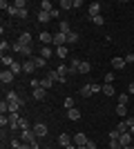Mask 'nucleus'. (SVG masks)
<instances>
[{
    "instance_id": "1",
    "label": "nucleus",
    "mask_w": 134,
    "mask_h": 149,
    "mask_svg": "<svg viewBox=\"0 0 134 149\" xmlns=\"http://www.w3.org/2000/svg\"><path fill=\"white\" fill-rule=\"evenodd\" d=\"M103 87H98V85H83V87H81V96H83V98H89V96H94L96 91H101Z\"/></svg>"
},
{
    "instance_id": "2",
    "label": "nucleus",
    "mask_w": 134,
    "mask_h": 149,
    "mask_svg": "<svg viewBox=\"0 0 134 149\" xmlns=\"http://www.w3.org/2000/svg\"><path fill=\"white\" fill-rule=\"evenodd\" d=\"M5 100L9 102V105L18 102V105H22V107H25V100H22V96H20L18 91H7V93H5Z\"/></svg>"
},
{
    "instance_id": "3",
    "label": "nucleus",
    "mask_w": 134,
    "mask_h": 149,
    "mask_svg": "<svg viewBox=\"0 0 134 149\" xmlns=\"http://www.w3.org/2000/svg\"><path fill=\"white\" fill-rule=\"evenodd\" d=\"M13 78H16V74H13L11 69H2V71H0V80H2V85L13 82Z\"/></svg>"
},
{
    "instance_id": "4",
    "label": "nucleus",
    "mask_w": 134,
    "mask_h": 149,
    "mask_svg": "<svg viewBox=\"0 0 134 149\" xmlns=\"http://www.w3.org/2000/svg\"><path fill=\"white\" fill-rule=\"evenodd\" d=\"M72 143H74V136H72V134H60V136H58V145H60V147H69Z\"/></svg>"
},
{
    "instance_id": "5",
    "label": "nucleus",
    "mask_w": 134,
    "mask_h": 149,
    "mask_svg": "<svg viewBox=\"0 0 134 149\" xmlns=\"http://www.w3.org/2000/svg\"><path fill=\"white\" fill-rule=\"evenodd\" d=\"M34 140H36V131H34V129H22V143L32 145Z\"/></svg>"
},
{
    "instance_id": "6",
    "label": "nucleus",
    "mask_w": 134,
    "mask_h": 149,
    "mask_svg": "<svg viewBox=\"0 0 134 149\" xmlns=\"http://www.w3.org/2000/svg\"><path fill=\"white\" fill-rule=\"evenodd\" d=\"M54 45H56V47H65V45H67V36L60 33V31H56V33H54Z\"/></svg>"
},
{
    "instance_id": "7",
    "label": "nucleus",
    "mask_w": 134,
    "mask_h": 149,
    "mask_svg": "<svg viewBox=\"0 0 134 149\" xmlns=\"http://www.w3.org/2000/svg\"><path fill=\"white\" fill-rule=\"evenodd\" d=\"M32 129L36 131V138H45V136H47V125H43V123H38V125H34Z\"/></svg>"
},
{
    "instance_id": "8",
    "label": "nucleus",
    "mask_w": 134,
    "mask_h": 149,
    "mask_svg": "<svg viewBox=\"0 0 134 149\" xmlns=\"http://www.w3.org/2000/svg\"><path fill=\"white\" fill-rule=\"evenodd\" d=\"M87 140H89V138L85 136V134H81V131H78V134H74V145H78V147H85V145H87Z\"/></svg>"
},
{
    "instance_id": "9",
    "label": "nucleus",
    "mask_w": 134,
    "mask_h": 149,
    "mask_svg": "<svg viewBox=\"0 0 134 149\" xmlns=\"http://www.w3.org/2000/svg\"><path fill=\"white\" fill-rule=\"evenodd\" d=\"M22 71H25V74H34V71H36V65H34L32 58H29V60H22Z\"/></svg>"
},
{
    "instance_id": "10",
    "label": "nucleus",
    "mask_w": 134,
    "mask_h": 149,
    "mask_svg": "<svg viewBox=\"0 0 134 149\" xmlns=\"http://www.w3.org/2000/svg\"><path fill=\"white\" fill-rule=\"evenodd\" d=\"M101 16V2H92L89 5V18H96Z\"/></svg>"
},
{
    "instance_id": "11",
    "label": "nucleus",
    "mask_w": 134,
    "mask_h": 149,
    "mask_svg": "<svg viewBox=\"0 0 134 149\" xmlns=\"http://www.w3.org/2000/svg\"><path fill=\"white\" fill-rule=\"evenodd\" d=\"M40 42H43V47H49V42H54V33L43 31V33H40Z\"/></svg>"
},
{
    "instance_id": "12",
    "label": "nucleus",
    "mask_w": 134,
    "mask_h": 149,
    "mask_svg": "<svg viewBox=\"0 0 134 149\" xmlns=\"http://www.w3.org/2000/svg\"><path fill=\"white\" fill-rule=\"evenodd\" d=\"M119 143H121L123 147H130V145H132V134H130V131L121 134V138H119Z\"/></svg>"
},
{
    "instance_id": "13",
    "label": "nucleus",
    "mask_w": 134,
    "mask_h": 149,
    "mask_svg": "<svg viewBox=\"0 0 134 149\" xmlns=\"http://www.w3.org/2000/svg\"><path fill=\"white\" fill-rule=\"evenodd\" d=\"M125 65H128V62H125V58H121V56L112 58V69H123Z\"/></svg>"
},
{
    "instance_id": "14",
    "label": "nucleus",
    "mask_w": 134,
    "mask_h": 149,
    "mask_svg": "<svg viewBox=\"0 0 134 149\" xmlns=\"http://www.w3.org/2000/svg\"><path fill=\"white\" fill-rule=\"evenodd\" d=\"M58 31H60V33H65V36H67V33H72L69 22H67V20H60V22H58Z\"/></svg>"
},
{
    "instance_id": "15",
    "label": "nucleus",
    "mask_w": 134,
    "mask_h": 149,
    "mask_svg": "<svg viewBox=\"0 0 134 149\" xmlns=\"http://www.w3.org/2000/svg\"><path fill=\"white\" fill-rule=\"evenodd\" d=\"M47 78H49L51 82H65V80H67V78H60V76H58L56 69H54V71H49V74H47Z\"/></svg>"
},
{
    "instance_id": "16",
    "label": "nucleus",
    "mask_w": 134,
    "mask_h": 149,
    "mask_svg": "<svg viewBox=\"0 0 134 149\" xmlns=\"http://www.w3.org/2000/svg\"><path fill=\"white\" fill-rule=\"evenodd\" d=\"M20 42L27 45V47H32V33H29V31H22V33H20Z\"/></svg>"
},
{
    "instance_id": "17",
    "label": "nucleus",
    "mask_w": 134,
    "mask_h": 149,
    "mask_svg": "<svg viewBox=\"0 0 134 149\" xmlns=\"http://www.w3.org/2000/svg\"><path fill=\"white\" fill-rule=\"evenodd\" d=\"M54 9H56V7L51 5L49 0H43V2H40V11H47V13H51Z\"/></svg>"
},
{
    "instance_id": "18",
    "label": "nucleus",
    "mask_w": 134,
    "mask_h": 149,
    "mask_svg": "<svg viewBox=\"0 0 134 149\" xmlns=\"http://www.w3.org/2000/svg\"><path fill=\"white\" fill-rule=\"evenodd\" d=\"M45 93H47V89H43V87H36L32 96H34L36 100H43V98H45Z\"/></svg>"
},
{
    "instance_id": "19",
    "label": "nucleus",
    "mask_w": 134,
    "mask_h": 149,
    "mask_svg": "<svg viewBox=\"0 0 134 149\" xmlns=\"http://www.w3.org/2000/svg\"><path fill=\"white\" fill-rule=\"evenodd\" d=\"M40 56H43L45 60H47V58H51V56H54V49H51V47H40Z\"/></svg>"
},
{
    "instance_id": "20",
    "label": "nucleus",
    "mask_w": 134,
    "mask_h": 149,
    "mask_svg": "<svg viewBox=\"0 0 134 149\" xmlns=\"http://www.w3.org/2000/svg\"><path fill=\"white\" fill-rule=\"evenodd\" d=\"M67 118L69 120H78L81 118V111H78L76 107H74V109H67Z\"/></svg>"
},
{
    "instance_id": "21",
    "label": "nucleus",
    "mask_w": 134,
    "mask_h": 149,
    "mask_svg": "<svg viewBox=\"0 0 134 149\" xmlns=\"http://www.w3.org/2000/svg\"><path fill=\"white\" fill-rule=\"evenodd\" d=\"M32 60H34V65H36V69H43L45 65H47V60H45L43 56H36V58H32Z\"/></svg>"
},
{
    "instance_id": "22",
    "label": "nucleus",
    "mask_w": 134,
    "mask_h": 149,
    "mask_svg": "<svg viewBox=\"0 0 134 149\" xmlns=\"http://www.w3.org/2000/svg\"><path fill=\"white\" fill-rule=\"evenodd\" d=\"M58 9H74V0H60V5H58Z\"/></svg>"
},
{
    "instance_id": "23",
    "label": "nucleus",
    "mask_w": 134,
    "mask_h": 149,
    "mask_svg": "<svg viewBox=\"0 0 134 149\" xmlns=\"http://www.w3.org/2000/svg\"><path fill=\"white\" fill-rule=\"evenodd\" d=\"M89 69H92V65L85 60H81V67H78V74H89Z\"/></svg>"
},
{
    "instance_id": "24",
    "label": "nucleus",
    "mask_w": 134,
    "mask_h": 149,
    "mask_svg": "<svg viewBox=\"0 0 134 149\" xmlns=\"http://www.w3.org/2000/svg\"><path fill=\"white\" fill-rule=\"evenodd\" d=\"M105 96H116V91H114V85H103V89H101Z\"/></svg>"
},
{
    "instance_id": "25",
    "label": "nucleus",
    "mask_w": 134,
    "mask_h": 149,
    "mask_svg": "<svg viewBox=\"0 0 134 149\" xmlns=\"http://www.w3.org/2000/svg\"><path fill=\"white\" fill-rule=\"evenodd\" d=\"M49 20H51L49 13H47V11H40V9H38V22H49Z\"/></svg>"
},
{
    "instance_id": "26",
    "label": "nucleus",
    "mask_w": 134,
    "mask_h": 149,
    "mask_svg": "<svg viewBox=\"0 0 134 149\" xmlns=\"http://www.w3.org/2000/svg\"><path fill=\"white\" fill-rule=\"evenodd\" d=\"M58 76H60V78H67V74H69V67H65V65H58Z\"/></svg>"
},
{
    "instance_id": "27",
    "label": "nucleus",
    "mask_w": 134,
    "mask_h": 149,
    "mask_svg": "<svg viewBox=\"0 0 134 149\" xmlns=\"http://www.w3.org/2000/svg\"><path fill=\"white\" fill-rule=\"evenodd\" d=\"M0 60H2V65H5L7 69H9V67H11V65H13V62H16V60H13L11 56H7V54H5V56H2V58H0Z\"/></svg>"
},
{
    "instance_id": "28",
    "label": "nucleus",
    "mask_w": 134,
    "mask_h": 149,
    "mask_svg": "<svg viewBox=\"0 0 134 149\" xmlns=\"http://www.w3.org/2000/svg\"><path fill=\"white\" fill-rule=\"evenodd\" d=\"M7 13L11 16V18H18V13H20V9L18 7H13V5H9V9H7Z\"/></svg>"
},
{
    "instance_id": "29",
    "label": "nucleus",
    "mask_w": 134,
    "mask_h": 149,
    "mask_svg": "<svg viewBox=\"0 0 134 149\" xmlns=\"http://www.w3.org/2000/svg\"><path fill=\"white\" fill-rule=\"evenodd\" d=\"M67 54H69V51H67V47H56V56H58V58H67Z\"/></svg>"
},
{
    "instance_id": "30",
    "label": "nucleus",
    "mask_w": 134,
    "mask_h": 149,
    "mask_svg": "<svg viewBox=\"0 0 134 149\" xmlns=\"http://www.w3.org/2000/svg\"><path fill=\"white\" fill-rule=\"evenodd\" d=\"M116 129L121 131V134H125V131H130V125H128V123H125V120H121V123L116 125Z\"/></svg>"
},
{
    "instance_id": "31",
    "label": "nucleus",
    "mask_w": 134,
    "mask_h": 149,
    "mask_svg": "<svg viewBox=\"0 0 134 149\" xmlns=\"http://www.w3.org/2000/svg\"><path fill=\"white\" fill-rule=\"evenodd\" d=\"M9 69H11L13 74H20V71H22V62H18V60H16V62H13V65H11Z\"/></svg>"
},
{
    "instance_id": "32",
    "label": "nucleus",
    "mask_w": 134,
    "mask_h": 149,
    "mask_svg": "<svg viewBox=\"0 0 134 149\" xmlns=\"http://www.w3.org/2000/svg\"><path fill=\"white\" fill-rule=\"evenodd\" d=\"M51 85H54V82H51L49 78H47V76H45V78H40V87H43V89H49Z\"/></svg>"
},
{
    "instance_id": "33",
    "label": "nucleus",
    "mask_w": 134,
    "mask_h": 149,
    "mask_svg": "<svg viewBox=\"0 0 134 149\" xmlns=\"http://www.w3.org/2000/svg\"><path fill=\"white\" fill-rule=\"evenodd\" d=\"M9 49H11V45L7 42V40H2V42H0V51H2V56H5V54H7Z\"/></svg>"
},
{
    "instance_id": "34",
    "label": "nucleus",
    "mask_w": 134,
    "mask_h": 149,
    "mask_svg": "<svg viewBox=\"0 0 134 149\" xmlns=\"http://www.w3.org/2000/svg\"><path fill=\"white\" fill-rule=\"evenodd\" d=\"M18 127L20 129H32V127H29V120L25 118V116H22V118H20V123H18Z\"/></svg>"
},
{
    "instance_id": "35",
    "label": "nucleus",
    "mask_w": 134,
    "mask_h": 149,
    "mask_svg": "<svg viewBox=\"0 0 134 149\" xmlns=\"http://www.w3.org/2000/svg\"><path fill=\"white\" fill-rule=\"evenodd\" d=\"M116 113H119V116H125V113H128V105H116Z\"/></svg>"
},
{
    "instance_id": "36",
    "label": "nucleus",
    "mask_w": 134,
    "mask_h": 149,
    "mask_svg": "<svg viewBox=\"0 0 134 149\" xmlns=\"http://www.w3.org/2000/svg\"><path fill=\"white\" fill-rule=\"evenodd\" d=\"M25 58H32V47H27V45H22V51H20Z\"/></svg>"
},
{
    "instance_id": "37",
    "label": "nucleus",
    "mask_w": 134,
    "mask_h": 149,
    "mask_svg": "<svg viewBox=\"0 0 134 149\" xmlns=\"http://www.w3.org/2000/svg\"><path fill=\"white\" fill-rule=\"evenodd\" d=\"M128 100H130V93H121L119 96V105H128Z\"/></svg>"
},
{
    "instance_id": "38",
    "label": "nucleus",
    "mask_w": 134,
    "mask_h": 149,
    "mask_svg": "<svg viewBox=\"0 0 134 149\" xmlns=\"http://www.w3.org/2000/svg\"><path fill=\"white\" fill-rule=\"evenodd\" d=\"M0 113H9V102H7V100L0 102Z\"/></svg>"
},
{
    "instance_id": "39",
    "label": "nucleus",
    "mask_w": 134,
    "mask_h": 149,
    "mask_svg": "<svg viewBox=\"0 0 134 149\" xmlns=\"http://www.w3.org/2000/svg\"><path fill=\"white\" fill-rule=\"evenodd\" d=\"M11 51L20 54V51H22V42H20V40H18V42H13V45H11Z\"/></svg>"
},
{
    "instance_id": "40",
    "label": "nucleus",
    "mask_w": 134,
    "mask_h": 149,
    "mask_svg": "<svg viewBox=\"0 0 134 149\" xmlns=\"http://www.w3.org/2000/svg\"><path fill=\"white\" fill-rule=\"evenodd\" d=\"M0 125H2V129H5V127H9V116H5V113H2V116H0Z\"/></svg>"
},
{
    "instance_id": "41",
    "label": "nucleus",
    "mask_w": 134,
    "mask_h": 149,
    "mask_svg": "<svg viewBox=\"0 0 134 149\" xmlns=\"http://www.w3.org/2000/svg\"><path fill=\"white\" fill-rule=\"evenodd\" d=\"M76 40H78V33H74V31H72V33H67V42H76Z\"/></svg>"
},
{
    "instance_id": "42",
    "label": "nucleus",
    "mask_w": 134,
    "mask_h": 149,
    "mask_svg": "<svg viewBox=\"0 0 134 149\" xmlns=\"http://www.w3.org/2000/svg\"><path fill=\"white\" fill-rule=\"evenodd\" d=\"M65 109H74V98H65Z\"/></svg>"
},
{
    "instance_id": "43",
    "label": "nucleus",
    "mask_w": 134,
    "mask_h": 149,
    "mask_svg": "<svg viewBox=\"0 0 134 149\" xmlns=\"http://www.w3.org/2000/svg\"><path fill=\"white\" fill-rule=\"evenodd\" d=\"M92 20H94V25H96V27L105 25V18H103V16H96V18H92Z\"/></svg>"
},
{
    "instance_id": "44",
    "label": "nucleus",
    "mask_w": 134,
    "mask_h": 149,
    "mask_svg": "<svg viewBox=\"0 0 134 149\" xmlns=\"http://www.w3.org/2000/svg\"><path fill=\"white\" fill-rule=\"evenodd\" d=\"M109 149H123V145L119 140H109Z\"/></svg>"
},
{
    "instance_id": "45",
    "label": "nucleus",
    "mask_w": 134,
    "mask_h": 149,
    "mask_svg": "<svg viewBox=\"0 0 134 149\" xmlns=\"http://www.w3.org/2000/svg\"><path fill=\"white\" fill-rule=\"evenodd\" d=\"M13 7H18V9H27V2H25V0H16Z\"/></svg>"
},
{
    "instance_id": "46",
    "label": "nucleus",
    "mask_w": 134,
    "mask_h": 149,
    "mask_svg": "<svg viewBox=\"0 0 134 149\" xmlns=\"http://www.w3.org/2000/svg\"><path fill=\"white\" fill-rule=\"evenodd\" d=\"M103 80H105V85H112V80H114V76H112V74H105V78H103Z\"/></svg>"
},
{
    "instance_id": "47",
    "label": "nucleus",
    "mask_w": 134,
    "mask_h": 149,
    "mask_svg": "<svg viewBox=\"0 0 134 149\" xmlns=\"http://www.w3.org/2000/svg\"><path fill=\"white\" fill-rule=\"evenodd\" d=\"M11 147H13V149L20 147V140H18V138H11Z\"/></svg>"
},
{
    "instance_id": "48",
    "label": "nucleus",
    "mask_w": 134,
    "mask_h": 149,
    "mask_svg": "<svg viewBox=\"0 0 134 149\" xmlns=\"http://www.w3.org/2000/svg\"><path fill=\"white\" fill-rule=\"evenodd\" d=\"M85 147H87V149H98V147H96V143H94V140H87V145H85Z\"/></svg>"
},
{
    "instance_id": "49",
    "label": "nucleus",
    "mask_w": 134,
    "mask_h": 149,
    "mask_svg": "<svg viewBox=\"0 0 134 149\" xmlns=\"http://www.w3.org/2000/svg\"><path fill=\"white\" fill-rule=\"evenodd\" d=\"M18 18H22V20L27 18V9H20V13H18Z\"/></svg>"
},
{
    "instance_id": "50",
    "label": "nucleus",
    "mask_w": 134,
    "mask_h": 149,
    "mask_svg": "<svg viewBox=\"0 0 134 149\" xmlns=\"http://www.w3.org/2000/svg\"><path fill=\"white\" fill-rule=\"evenodd\" d=\"M125 62H134V54H128V56H125Z\"/></svg>"
},
{
    "instance_id": "51",
    "label": "nucleus",
    "mask_w": 134,
    "mask_h": 149,
    "mask_svg": "<svg viewBox=\"0 0 134 149\" xmlns=\"http://www.w3.org/2000/svg\"><path fill=\"white\" fill-rule=\"evenodd\" d=\"M32 149H40V145H38V140H34V143H32Z\"/></svg>"
},
{
    "instance_id": "52",
    "label": "nucleus",
    "mask_w": 134,
    "mask_h": 149,
    "mask_svg": "<svg viewBox=\"0 0 134 149\" xmlns=\"http://www.w3.org/2000/svg\"><path fill=\"white\" fill-rule=\"evenodd\" d=\"M18 149H32V145H27V143H22V145H20Z\"/></svg>"
},
{
    "instance_id": "53",
    "label": "nucleus",
    "mask_w": 134,
    "mask_h": 149,
    "mask_svg": "<svg viewBox=\"0 0 134 149\" xmlns=\"http://www.w3.org/2000/svg\"><path fill=\"white\" fill-rule=\"evenodd\" d=\"M130 93H134V82H130Z\"/></svg>"
},
{
    "instance_id": "54",
    "label": "nucleus",
    "mask_w": 134,
    "mask_h": 149,
    "mask_svg": "<svg viewBox=\"0 0 134 149\" xmlns=\"http://www.w3.org/2000/svg\"><path fill=\"white\" fill-rule=\"evenodd\" d=\"M130 134H132V136H134V127H130Z\"/></svg>"
},
{
    "instance_id": "55",
    "label": "nucleus",
    "mask_w": 134,
    "mask_h": 149,
    "mask_svg": "<svg viewBox=\"0 0 134 149\" xmlns=\"http://www.w3.org/2000/svg\"><path fill=\"white\" fill-rule=\"evenodd\" d=\"M123 149H134V147H132V145H130V147H123Z\"/></svg>"
},
{
    "instance_id": "56",
    "label": "nucleus",
    "mask_w": 134,
    "mask_h": 149,
    "mask_svg": "<svg viewBox=\"0 0 134 149\" xmlns=\"http://www.w3.org/2000/svg\"><path fill=\"white\" fill-rule=\"evenodd\" d=\"M43 149H49V147H43Z\"/></svg>"
},
{
    "instance_id": "57",
    "label": "nucleus",
    "mask_w": 134,
    "mask_h": 149,
    "mask_svg": "<svg viewBox=\"0 0 134 149\" xmlns=\"http://www.w3.org/2000/svg\"><path fill=\"white\" fill-rule=\"evenodd\" d=\"M60 149H65V147H60Z\"/></svg>"
},
{
    "instance_id": "58",
    "label": "nucleus",
    "mask_w": 134,
    "mask_h": 149,
    "mask_svg": "<svg viewBox=\"0 0 134 149\" xmlns=\"http://www.w3.org/2000/svg\"><path fill=\"white\" fill-rule=\"evenodd\" d=\"M11 149H13V147H11Z\"/></svg>"
}]
</instances>
